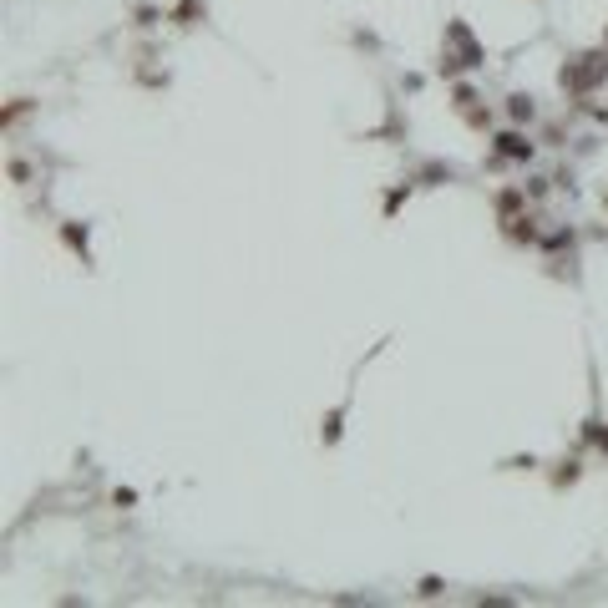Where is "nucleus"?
<instances>
[{"instance_id": "1", "label": "nucleus", "mask_w": 608, "mask_h": 608, "mask_svg": "<svg viewBox=\"0 0 608 608\" xmlns=\"http://www.w3.org/2000/svg\"><path fill=\"white\" fill-rule=\"evenodd\" d=\"M603 82H608V56H603V51H583V56L563 61V71H558V87L573 92V97H588V92H598Z\"/></svg>"}, {"instance_id": "2", "label": "nucleus", "mask_w": 608, "mask_h": 608, "mask_svg": "<svg viewBox=\"0 0 608 608\" xmlns=\"http://www.w3.org/2000/svg\"><path fill=\"white\" fill-rule=\"evenodd\" d=\"M497 152H502V158H532V142L522 132H502L497 137Z\"/></svg>"}, {"instance_id": "3", "label": "nucleus", "mask_w": 608, "mask_h": 608, "mask_svg": "<svg viewBox=\"0 0 608 608\" xmlns=\"http://www.w3.org/2000/svg\"><path fill=\"white\" fill-rule=\"evenodd\" d=\"M507 117L512 122H532V117H538V107H532L527 92H517V97H507Z\"/></svg>"}, {"instance_id": "4", "label": "nucleus", "mask_w": 608, "mask_h": 608, "mask_svg": "<svg viewBox=\"0 0 608 608\" xmlns=\"http://www.w3.org/2000/svg\"><path fill=\"white\" fill-rule=\"evenodd\" d=\"M507 234L522 239V244H532V239H538V228H532V218H512V223H507Z\"/></svg>"}, {"instance_id": "5", "label": "nucleus", "mask_w": 608, "mask_h": 608, "mask_svg": "<svg viewBox=\"0 0 608 608\" xmlns=\"http://www.w3.org/2000/svg\"><path fill=\"white\" fill-rule=\"evenodd\" d=\"M340 421H345V406H335V411L325 416V446H335V441H340Z\"/></svg>"}, {"instance_id": "6", "label": "nucleus", "mask_w": 608, "mask_h": 608, "mask_svg": "<svg viewBox=\"0 0 608 608\" xmlns=\"http://www.w3.org/2000/svg\"><path fill=\"white\" fill-rule=\"evenodd\" d=\"M31 107H36V102H26V97H11V107H6V127H16V122H21Z\"/></svg>"}, {"instance_id": "7", "label": "nucleus", "mask_w": 608, "mask_h": 608, "mask_svg": "<svg viewBox=\"0 0 608 608\" xmlns=\"http://www.w3.org/2000/svg\"><path fill=\"white\" fill-rule=\"evenodd\" d=\"M517 203H522V198H517V193H512V188H507V193H502V198H497V208H502V213H512V208H517Z\"/></svg>"}, {"instance_id": "8", "label": "nucleus", "mask_w": 608, "mask_h": 608, "mask_svg": "<svg viewBox=\"0 0 608 608\" xmlns=\"http://www.w3.org/2000/svg\"><path fill=\"white\" fill-rule=\"evenodd\" d=\"M441 588H446V583H441V578H426V583H421V598H436V593H441Z\"/></svg>"}, {"instance_id": "9", "label": "nucleus", "mask_w": 608, "mask_h": 608, "mask_svg": "<svg viewBox=\"0 0 608 608\" xmlns=\"http://www.w3.org/2000/svg\"><path fill=\"white\" fill-rule=\"evenodd\" d=\"M603 203H608V198H603Z\"/></svg>"}, {"instance_id": "10", "label": "nucleus", "mask_w": 608, "mask_h": 608, "mask_svg": "<svg viewBox=\"0 0 608 608\" xmlns=\"http://www.w3.org/2000/svg\"><path fill=\"white\" fill-rule=\"evenodd\" d=\"M603 117H608V112H603Z\"/></svg>"}]
</instances>
